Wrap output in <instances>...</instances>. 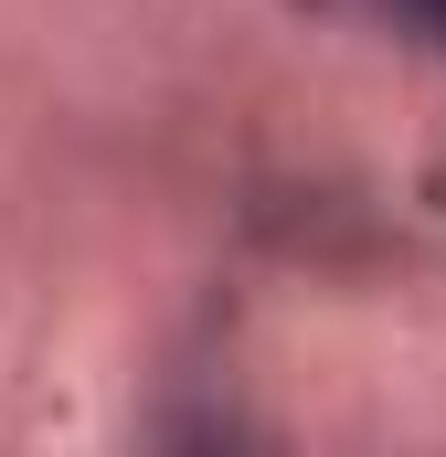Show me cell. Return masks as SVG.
Wrapping results in <instances>:
<instances>
[{
  "label": "cell",
  "mask_w": 446,
  "mask_h": 457,
  "mask_svg": "<svg viewBox=\"0 0 446 457\" xmlns=\"http://www.w3.org/2000/svg\"><path fill=\"white\" fill-rule=\"evenodd\" d=\"M415 11H425V21H436V32H446V0H415Z\"/></svg>",
  "instance_id": "1"
}]
</instances>
